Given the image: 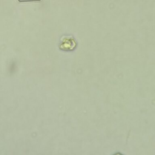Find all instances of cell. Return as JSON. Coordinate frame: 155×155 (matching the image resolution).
<instances>
[{
	"label": "cell",
	"mask_w": 155,
	"mask_h": 155,
	"mask_svg": "<svg viewBox=\"0 0 155 155\" xmlns=\"http://www.w3.org/2000/svg\"><path fill=\"white\" fill-rule=\"evenodd\" d=\"M76 45V42L72 36H64L59 45L60 49L64 51L73 50Z\"/></svg>",
	"instance_id": "obj_1"
},
{
	"label": "cell",
	"mask_w": 155,
	"mask_h": 155,
	"mask_svg": "<svg viewBox=\"0 0 155 155\" xmlns=\"http://www.w3.org/2000/svg\"><path fill=\"white\" fill-rule=\"evenodd\" d=\"M114 155H123V154H122L120 153H116V154H114Z\"/></svg>",
	"instance_id": "obj_3"
},
{
	"label": "cell",
	"mask_w": 155,
	"mask_h": 155,
	"mask_svg": "<svg viewBox=\"0 0 155 155\" xmlns=\"http://www.w3.org/2000/svg\"><path fill=\"white\" fill-rule=\"evenodd\" d=\"M19 2H36V1H40L41 0H18Z\"/></svg>",
	"instance_id": "obj_2"
}]
</instances>
